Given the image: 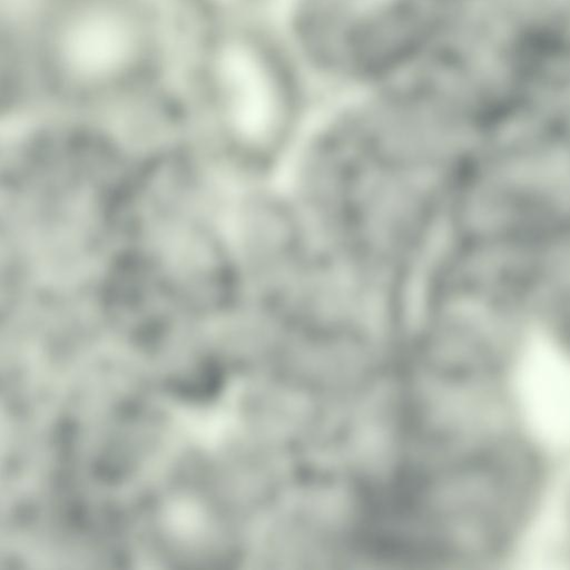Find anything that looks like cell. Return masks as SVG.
Returning a JSON list of instances; mask_svg holds the SVG:
<instances>
[{
  "label": "cell",
  "mask_w": 570,
  "mask_h": 570,
  "mask_svg": "<svg viewBox=\"0 0 570 570\" xmlns=\"http://www.w3.org/2000/svg\"><path fill=\"white\" fill-rule=\"evenodd\" d=\"M158 0H31L17 32L21 76L73 99L146 89L167 76Z\"/></svg>",
  "instance_id": "cell-1"
},
{
  "label": "cell",
  "mask_w": 570,
  "mask_h": 570,
  "mask_svg": "<svg viewBox=\"0 0 570 570\" xmlns=\"http://www.w3.org/2000/svg\"><path fill=\"white\" fill-rule=\"evenodd\" d=\"M462 210L474 232L503 243L570 235V128L527 117L493 134L466 170Z\"/></svg>",
  "instance_id": "cell-2"
},
{
  "label": "cell",
  "mask_w": 570,
  "mask_h": 570,
  "mask_svg": "<svg viewBox=\"0 0 570 570\" xmlns=\"http://www.w3.org/2000/svg\"><path fill=\"white\" fill-rule=\"evenodd\" d=\"M196 29L255 19L266 0H179Z\"/></svg>",
  "instance_id": "cell-4"
},
{
  "label": "cell",
  "mask_w": 570,
  "mask_h": 570,
  "mask_svg": "<svg viewBox=\"0 0 570 570\" xmlns=\"http://www.w3.org/2000/svg\"><path fill=\"white\" fill-rule=\"evenodd\" d=\"M524 287L532 331L570 356V236L531 250Z\"/></svg>",
  "instance_id": "cell-3"
}]
</instances>
